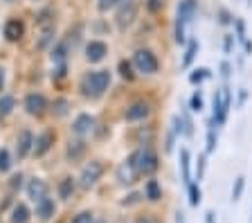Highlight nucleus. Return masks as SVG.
I'll use <instances>...</instances> for the list:
<instances>
[{
	"label": "nucleus",
	"mask_w": 252,
	"mask_h": 223,
	"mask_svg": "<svg viewBox=\"0 0 252 223\" xmlns=\"http://www.w3.org/2000/svg\"><path fill=\"white\" fill-rule=\"evenodd\" d=\"M108 86H110L108 70H94V72H88L84 79H81L79 88H81V93H84L86 97L97 99V97H101L106 91H108Z\"/></svg>",
	"instance_id": "f257e3e1"
},
{
	"label": "nucleus",
	"mask_w": 252,
	"mask_h": 223,
	"mask_svg": "<svg viewBox=\"0 0 252 223\" xmlns=\"http://www.w3.org/2000/svg\"><path fill=\"white\" fill-rule=\"evenodd\" d=\"M128 160L133 162L137 174H153L158 169V156L153 154L151 147H140Z\"/></svg>",
	"instance_id": "f03ea898"
},
{
	"label": "nucleus",
	"mask_w": 252,
	"mask_h": 223,
	"mask_svg": "<svg viewBox=\"0 0 252 223\" xmlns=\"http://www.w3.org/2000/svg\"><path fill=\"white\" fill-rule=\"evenodd\" d=\"M196 11V0H180L178 18H176V41L185 43V23L191 21Z\"/></svg>",
	"instance_id": "7ed1b4c3"
},
{
	"label": "nucleus",
	"mask_w": 252,
	"mask_h": 223,
	"mask_svg": "<svg viewBox=\"0 0 252 223\" xmlns=\"http://www.w3.org/2000/svg\"><path fill=\"white\" fill-rule=\"evenodd\" d=\"M133 65H135L137 72H144V74H156L158 68H160L156 54L151 50H137L133 54Z\"/></svg>",
	"instance_id": "20e7f679"
},
{
	"label": "nucleus",
	"mask_w": 252,
	"mask_h": 223,
	"mask_svg": "<svg viewBox=\"0 0 252 223\" xmlns=\"http://www.w3.org/2000/svg\"><path fill=\"white\" fill-rule=\"evenodd\" d=\"M104 171H106L104 162H99V160H90L88 165L81 169V178H79V181H81V185L84 187H93L94 183L104 176Z\"/></svg>",
	"instance_id": "39448f33"
},
{
	"label": "nucleus",
	"mask_w": 252,
	"mask_h": 223,
	"mask_svg": "<svg viewBox=\"0 0 252 223\" xmlns=\"http://www.w3.org/2000/svg\"><path fill=\"white\" fill-rule=\"evenodd\" d=\"M94 131V117L90 113H79L72 122V133L77 138H86Z\"/></svg>",
	"instance_id": "423d86ee"
},
{
	"label": "nucleus",
	"mask_w": 252,
	"mask_h": 223,
	"mask_svg": "<svg viewBox=\"0 0 252 223\" xmlns=\"http://www.w3.org/2000/svg\"><path fill=\"white\" fill-rule=\"evenodd\" d=\"M23 108H25L27 115H41L47 108V101L41 93H27L25 99H23Z\"/></svg>",
	"instance_id": "0eeeda50"
},
{
	"label": "nucleus",
	"mask_w": 252,
	"mask_h": 223,
	"mask_svg": "<svg viewBox=\"0 0 252 223\" xmlns=\"http://www.w3.org/2000/svg\"><path fill=\"white\" fill-rule=\"evenodd\" d=\"M108 54V45L104 41H88L86 43V59L90 64H99L101 59Z\"/></svg>",
	"instance_id": "6e6552de"
},
{
	"label": "nucleus",
	"mask_w": 252,
	"mask_h": 223,
	"mask_svg": "<svg viewBox=\"0 0 252 223\" xmlns=\"http://www.w3.org/2000/svg\"><path fill=\"white\" fill-rule=\"evenodd\" d=\"M32 149H34V133L23 128V131L18 133V138H16V156H18V158H25Z\"/></svg>",
	"instance_id": "1a4fd4ad"
},
{
	"label": "nucleus",
	"mask_w": 252,
	"mask_h": 223,
	"mask_svg": "<svg viewBox=\"0 0 252 223\" xmlns=\"http://www.w3.org/2000/svg\"><path fill=\"white\" fill-rule=\"evenodd\" d=\"M2 34H5L7 41H21L23 34H25V25H23L21 18H9V21L5 23V30H2Z\"/></svg>",
	"instance_id": "9d476101"
},
{
	"label": "nucleus",
	"mask_w": 252,
	"mask_h": 223,
	"mask_svg": "<svg viewBox=\"0 0 252 223\" xmlns=\"http://www.w3.org/2000/svg\"><path fill=\"white\" fill-rule=\"evenodd\" d=\"M47 191H50V187H47V183L41 181V178H34V181L27 183V196H30L34 203L47 198Z\"/></svg>",
	"instance_id": "9b49d317"
},
{
	"label": "nucleus",
	"mask_w": 252,
	"mask_h": 223,
	"mask_svg": "<svg viewBox=\"0 0 252 223\" xmlns=\"http://www.w3.org/2000/svg\"><path fill=\"white\" fill-rule=\"evenodd\" d=\"M52 144H54V133L52 131H43L41 135L34 138V149H32V151H34V156H45Z\"/></svg>",
	"instance_id": "f8f14e48"
},
{
	"label": "nucleus",
	"mask_w": 252,
	"mask_h": 223,
	"mask_svg": "<svg viewBox=\"0 0 252 223\" xmlns=\"http://www.w3.org/2000/svg\"><path fill=\"white\" fill-rule=\"evenodd\" d=\"M135 16H137V5L135 2H128V5L122 7L120 14H117V27H120V30H126L128 25H133Z\"/></svg>",
	"instance_id": "ddd939ff"
},
{
	"label": "nucleus",
	"mask_w": 252,
	"mask_h": 223,
	"mask_svg": "<svg viewBox=\"0 0 252 223\" xmlns=\"http://www.w3.org/2000/svg\"><path fill=\"white\" fill-rule=\"evenodd\" d=\"M137 178V169L133 167L131 160H124L120 167H117V181L122 183V185H131V183H135Z\"/></svg>",
	"instance_id": "4468645a"
},
{
	"label": "nucleus",
	"mask_w": 252,
	"mask_h": 223,
	"mask_svg": "<svg viewBox=\"0 0 252 223\" xmlns=\"http://www.w3.org/2000/svg\"><path fill=\"white\" fill-rule=\"evenodd\" d=\"M149 115V104L147 101H133L131 106L124 111V117L128 122H137V120H144Z\"/></svg>",
	"instance_id": "2eb2a0df"
},
{
	"label": "nucleus",
	"mask_w": 252,
	"mask_h": 223,
	"mask_svg": "<svg viewBox=\"0 0 252 223\" xmlns=\"http://www.w3.org/2000/svg\"><path fill=\"white\" fill-rule=\"evenodd\" d=\"M52 41H54V25H41V30H38V38H36V48L45 50Z\"/></svg>",
	"instance_id": "dca6fc26"
},
{
	"label": "nucleus",
	"mask_w": 252,
	"mask_h": 223,
	"mask_svg": "<svg viewBox=\"0 0 252 223\" xmlns=\"http://www.w3.org/2000/svg\"><path fill=\"white\" fill-rule=\"evenodd\" d=\"M36 217H41V219L54 217V201L52 198H43V201L36 203Z\"/></svg>",
	"instance_id": "f3484780"
},
{
	"label": "nucleus",
	"mask_w": 252,
	"mask_h": 223,
	"mask_svg": "<svg viewBox=\"0 0 252 223\" xmlns=\"http://www.w3.org/2000/svg\"><path fill=\"white\" fill-rule=\"evenodd\" d=\"M27 221H30V210L23 203L14 205V210H11V223H27Z\"/></svg>",
	"instance_id": "a211bd4d"
},
{
	"label": "nucleus",
	"mask_w": 252,
	"mask_h": 223,
	"mask_svg": "<svg viewBox=\"0 0 252 223\" xmlns=\"http://www.w3.org/2000/svg\"><path fill=\"white\" fill-rule=\"evenodd\" d=\"M16 108V99L11 95H0V117L11 115V111Z\"/></svg>",
	"instance_id": "6ab92c4d"
},
{
	"label": "nucleus",
	"mask_w": 252,
	"mask_h": 223,
	"mask_svg": "<svg viewBox=\"0 0 252 223\" xmlns=\"http://www.w3.org/2000/svg\"><path fill=\"white\" fill-rule=\"evenodd\" d=\"M72 194H74V181L72 178H63V181L59 183V196H61L63 201H68Z\"/></svg>",
	"instance_id": "aec40b11"
},
{
	"label": "nucleus",
	"mask_w": 252,
	"mask_h": 223,
	"mask_svg": "<svg viewBox=\"0 0 252 223\" xmlns=\"http://www.w3.org/2000/svg\"><path fill=\"white\" fill-rule=\"evenodd\" d=\"M144 194H147L149 201H160L162 198V190H160L158 181H149L147 187H144Z\"/></svg>",
	"instance_id": "412c9836"
},
{
	"label": "nucleus",
	"mask_w": 252,
	"mask_h": 223,
	"mask_svg": "<svg viewBox=\"0 0 252 223\" xmlns=\"http://www.w3.org/2000/svg\"><path fill=\"white\" fill-rule=\"evenodd\" d=\"M68 108H70L68 99H54V104H52V113H54L57 117L68 115Z\"/></svg>",
	"instance_id": "4be33fe9"
},
{
	"label": "nucleus",
	"mask_w": 252,
	"mask_h": 223,
	"mask_svg": "<svg viewBox=\"0 0 252 223\" xmlns=\"http://www.w3.org/2000/svg\"><path fill=\"white\" fill-rule=\"evenodd\" d=\"M84 151H86L84 142H70V147H68V158L79 160L81 156H84Z\"/></svg>",
	"instance_id": "5701e85b"
},
{
	"label": "nucleus",
	"mask_w": 252,
	"mask_h": 223,
	"mask_svg": "<svg viewBox=\"0 0 252 223\" xmlns=\"http://www.w3.org/2000/svg\"><path fill=\"white\" fill-rule=\"evenodd\" d=\"M180 167H183V178H185V181H189V178H191V174H189V151H187V149H183V151H180Z\"/></svg>",
	"instance_id": "b1692460"
},
{
	"label": "nucleus",
	"mask_w": 252,
	"mask_h": 223,
	"mask_svg": "<svg viewBox=\"0 0 252 223\" xmlns=\"http://www.w3.org/2000/svg\"><path fill=\"white\" fill-rule=\"evenodd\" d=\"M120 74L124 77V79H135V72H133V65L131 61H120Z\"/></svg>",
	"instance_id": "393cba45"
},
{
	"label": "nucleus",
	"mask_w": 252,
	"mask_h": 223,
	"mask_svg": "<svg viewBox=\"0 0 252 223\" xmlns=\"http://www.w3.org/2000/svg\"><path fill=\"white\" fill-rule=\"evenodd\" d=\"M9 167H11L9 151H7V149H0V174H5V171H9Z\"/></svg>",
	"instance_id": "a878e982"
},
{
	"label": "nucleus",
	"mask_w": 252,
	"mask_h": 223,
	"mask_svg": "<svg viewBox=\"0 0 252 223\" xmlns=\"http://www.w3.org/2000/svg\"><path fill=\"white\" fill-rule=\"evenodd\" d=\"M196 50H198V43L191 41V43H189V48H187V54H185V59H183V65H185V68H187V65L191 64V59L196 57Z\"/></svg>",
	"instance_id": "bb28decb"
},
{
	"label": "nucleus",
	"mask_w": 252,
	"mask_h": 223,
	"mask_svg": "<svg viewBox=\"0 0 252 223\" xmlns=\"http://www.w3.org/2000/svg\"><path fill=\"white\" fill-rule=\"evenodd\" d=\"M144 7H147L151 14H156V11H160L164 7V0H144Z\"/></svg>",
	"instance_id": "cd10ccee"
},
{
	"label": "nucleus",
	"mask_w": 252,
	"mask_h": 223,
	"mask_svg": "<svg viewBox=\"0 0 252 223\" xmlns=\"http://www.w3.org/2000/svg\"><path fill=\"white\" fill-rule=\"evenodd\" d=\"M189 203H191V205H198L200 203V190L196 185H189Z\"/></svg>",
	"instance_id": "c85d7f7f"
},
{
	"label": "nucleus",
	"mask_w": 252,
	"mask_h": 223,
	"mask_svg": "<svg viewBox=\"0 0 252 223\" xmlns=\"http://www.w3.org/2000/svg\"><path fill=\"white\" fill-rule=\"evenodd\" d=\"M122 0H99L97 2V7H99V11H108V9H113L115 5H120Z\"/></svg>",
	"instance_id": "c756f323"
},
{
	"label": "nucleus",
	"mask_w": 252,
	"mask_h": 223,
	"mask_svg": "<svg viewBox=\"0 0 252 223\" xmlns=\"http://www.w3.org/2000/svg\"><path fill=\"white\" fill-rule=\"evenodd\" d=\"M72 223H94V221H93V214L90 212H81L72 219Z\"/></svg>",
	"instance_id": "7c9ffc66"
},
{
	"label": "nucleus",
	"mask_w": 252,
	"mask_h": 223,
	"mask_svg": "<svg viewBox=\"0 0 252 223\" xmlns=\"http://www.w3.org/2000/svg\"><path fill=\"white\" fill-rule=\"evenodd\" d=\"M241 191H243V178H236V185H234V191H232V198H239L241 196Z\"/></svg>",
	"instance_id": "2f4dec72"
},
{
	"label": "nucleus",
	"mask_w": 252,
	"mask_h": 223,
	"mask_svg": "<svg viewBox=\"0 0 252 223\" xmlns=\"http://www.w3.org/2000/svg\"><path fill=\"white\" fill-rule=\"evenodd\" d=\"M203 108V99H200L198 93H194V97H191V111H200Z\"/></svg>",
	"instance_id": "473e14b6"
},
{
	"label": "nucleus",
	"mask_w": 252,
	"mask_h": 223,
	"mask_svg": "<svg viewBox=\"0 0 252 223\" xmlns=\"http://www.w3.org/2000/svg\"><path fill=\"white\" fill-rule=\"evenodd\" d=\"M216 147V138H214V131L207 133V151H214Z\"/></svg>",
	"instance_id": "72a5a7b5"
},
{
	"label": "nucleus",
	"mask_w": 252,
	"mask_h": 223,
	"mask_svg": "<svg viewBox=\"0 0 252 223\" xmlns=\"http://www.w3.org/2000/svg\"><path fill=\"white\" fill-rule=\"evenodd\" d=\"M203 77H207V70H196V72L191 74V81H194V84H198Z\"/></svg>",
	"instance_id": "f704fd0d"
},
{
	"label": "nucleus",
	"mask_w": 252,
	"mask_h": 223,
	"mask_svg": "<svg viewBox=\"0 0 252 223\" xmlns=\"http://www.w3.org/2000/svg\"><path fill=\"white\" fill-rule=\"evenodd\" d=\"M0 91H5V68L0 65Z\"/></svg>",
	"instance_id": "c9c22d12"
},
{
	"label": "nucleus",
	"mask_w": 252,
	"mask_h": 223,
	"mask_svg": "<svg viewBox=\"0 0 252 223\" xmlns=\"http://www.w3.org/2000/svg\"><path fill=\"white\" fill-rule=\"evenodd\" d=\"M135 223H158V219H153V217H142V219H137Z\"/></svg>",
	"instance_id": "e433bc0d"
},
{
	"label": "nucleus",
	"mask_w": 252,
	"mask_h": 223,
	"mask_svg": "<svg viewBox=\"0 0 252 223\" xmlns=\"http://www.w3.org/2000/svg\"><path fill=\"white\" fill-rule=\"evenodd\" d=\"M137 198H140V194H131V196H128V198L124 201V205H126V203H135Z\"/></svg>",
	"instance_id": "4c0bfd02"
},
{
	"label": "nucleus",
	"mask_w": 252,
	"mask_h": 223,
	"mask_svg": "<svg viewBox=\"0 0 252 223\" xmlns=\"http://www.w3.org/2000/svg\"><path fill=\"white\" fill-rule=\"evenodd\" d=\"M16 185H21V176H14V178H11V187H16Z\"/></svg>",
	"instance_id": "58836bf2"
},
{
	"label": "nucleus",
	"mask_w": 252,
	"mask_h": 223,
	"mask_svg": "<svg viewBox=\"0 0 252 223\" xmlns=\"http://www.w3.org/2000/svg\"><path fill=\"white\" fill-rule=\"evenodd\" d=\"M225 50H227V52L232 50V36H227V38H225Z\"/></svg>",
	"instance_id": "ea45409f"
},
{
	"label": "nucleus",
	"mask_w": 252,
	"mask_h": 223,
	"mask_svg": "<svg viewBox=\"0 0 252 223\" xmlns=\"http://www.w3.org/2000/svg\"><path fill=\"white\" fill-rule=\"evenodd\" d=\"M176 223H185L183 221V214H176Z\"/></svg>",
	"instance_id": "a19ab883"
},
{
	"label": "nucleus",
	"mask_w": 252,
	"mask_h": 223,
	"mask_svg": "<svg viewBox=\"0 0 252 223\" xmlns=\"http://www.w3.org/2000/svg\"><path fill=\"white\" fill-rule=\"evenodd\" d=\"M97 223H104V221H97Z\"/></svg>",
	"instance_id": "79ce46f5"
},
{
	"label": "nucleus",
	"mask_w": 252,
	"mask_h": 223,
	"mask_svg": "<svg viewBox=\"0 0 252 223\" xmlns=\"http://www.w3.org/2000/svg\"><path fill=\"white\" fill-rule=\"evenodd\" d=\"M34 2H36V0H34Z\"/></svg>",
	"instance_id": "37998d69"
}]
</instances>
